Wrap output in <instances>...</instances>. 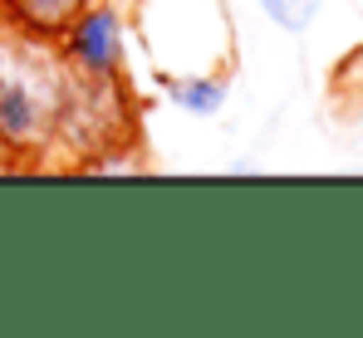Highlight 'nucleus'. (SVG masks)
I'll return each instance as SVG.
<instances>
[{
	"label": "nucleus",
	"instance_id": "f257e3e1",
	"mask_svg": "<svg viewBox=\"0 0 363 338\" xmlns=\"http://www.w3.org/2000/svg\"><path fill=\"white\" fill-rule=\"evenodd\" d=\"M69 89L60 40L30 35L0 15V152L15 167H50L55 123Z\"/></svg>",
	"mask_w": 363,
	"mask_h": 338
},
{
	"label": "nucleus",
	"instance_id": "f03ea898",
	"mask_svg": "<svg viewBox=\"0 0 363 338\" xmlns=\"http://www.w3.org/2000/svg\"><path fill=\"white\" fill-rule=\"evenodd\" d=\"M138 142V103L128 89V74H79L69 69L64 108L55 123V147L50 167L89 171L99 157Z\"/></svg>",
	"mask_w": 363,
	"mask_h": 338
},
{
	"label": "nucleus",
	"instance_id": "7ed1b4c3",
	"mask_svg": "<svg viewBox=\"0 0 363 338\" xmlns=\"http://www.w3.org/2000/svg\"><path fill=\"white\" fill-rule=\"evenodd\" d=\"M60 55L79 74H128V15L113 0L84 5L60 35Z\"/></svg>",
	"mask_w": 363,
	"mask_h": 338
},
{
	"label": "nucleus",
	"instance_id": "423d86ee",
	"mask_svg": "<svg viewBox=\"0 0 363 338\" xmlns=\"http://www.w3.org/2000/svg\"><path fill=\"white\" fill-rule=\"evenodd\" d=\"M255 10L280 35H309L314 20H319V10H324V0H255Z\"/></svg>",
	"mask_w": 363,
	"mask_h": 338
},
{
	"label": "nucleus",
	"instance_id": "39448f33",
	"mask_svg": "<svg viewBox=\"0 0 363 338\" xmlns=\"http://www.w3.org/2000/svg\"><path fill=\"white\" fill-rule=\"evenodd\" d=\"M84 5H94V0H0V15H5L10 25L30 30V35L60 40L64 30H69V20H74Z\"/></svg>",
	"mask_w": 363,
	"mask_h": 338
},
{
	"label": "nucleus",
	"instance_id": "20e7f679",
	"mask_svg": "<svg viewBox=\"0 0 363 338\" xmlns=\"http://www.w3.org/2000/svg\"><path fill=\"white\" fill-rule=\"evenodd\" d=\"M157 94L172 113L191 123H216L231 103V74L226 69H162Z\"/></svg>",
	"mask_w": 363,
	"mask_h": 338
}]
</instances>
